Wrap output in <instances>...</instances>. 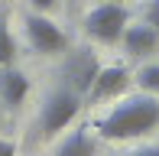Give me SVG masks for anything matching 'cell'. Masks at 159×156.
<instances>
[{
  "mask_svg": "<svg viewBox=\"0 0 159 156\" xmlns=\"http://www.w3.org/2000/svg\"><path fill=\"white\" fill-rule=\"evenodd\" d=\"M159 127V98L143 91V94L124 98L120 104H114L111 114H104L94 124L101 140H136L146 137Z\"/></svg>",
  "mask_w": 159,
  "mask_h": 156,
  "instance_id": "obj_1",
  "label": "cell"
},
{
  "mask_svg": "<svg viewBox=\"0 0 159 156\" xmlns=\"http://www.w3.org/2000/svg\"><path fill=\"white\" fill-rule=\"evenodd\" d=\"M130 23V10L120 0H114V3H98L94 10L84 16V33H88L94 42H104V46H114V42H120Z\"/></svg>",
  "mask_w": 159,
  "mask_h": 156,
  "instance_id": "obj_2",
  "label": "cell"
},
{
  "mask_svg": "<svg viewBox=\"0 0 159 156\" xmlns=\"http://www.w3.org/2000/svg\"><path fill=\"white\" fill-rule=\"evenodd\" d=\"M78 111H81V94H75V91L65 88V85H62L59 91H52V94L46 98V104H42V114H39L42 137L52 140L55 133H62L65 127L78 117Z\"/></svg>",
  "mask_w": 159,
  "mask_h": 156,
  "instance_id": "obj_3",
  "label": "cell"
},
{
  "mask_svg": "<svg viewBox=\"0 0 159 156\" xmlns=\"http://www.w3.org/2000/svg\"><path fill=\"white\" fill-rule=\"evenodd\" d=\"M26 39L39 55H59L68 49V36L46 16V13H30L26 16Z\"/></svg>",
  "mask_w": 159,
  "mask_h": 156,
  "instance_id": "obj_4",
  "label": "cell"
},
{
  "mask_svg": "<svg viewBox=\"0 0 159 156\" xmlns=\"http://www.w3.org/2000/svg\"><path fill=\"white\" fill-rule=\"evenodd\" d=\"M101 62L98 55L91 52V49H78V52H71L68 59H65V68H62V78H65V88H71L75 94H88L91 81H94Z\"/></svg>",
  "mask_w": 159,
  "mask_h": 156,
  "instance_id": "obj_5",
  "label": "cell"
},
{
  "mask_svg": "<svg viewBox=\"0 0 159 156\" xmlns=\"http://www.w3.org/2000/svg\"><path fill=\"white\" fill-rule=\"evenodd\" d=\"M130 88V72L127 65H107V68H98L94 81L88 88V98L91 101H107V98H117Z\"/></svg>",
  "mask_w": 159,
  "mask_h": 156,
  "instance_id": "obj_6",
  "label": "cell"
},
{
  "mask_svg": "<svg viewBox=\"0 0 159 156\" xmlns=\"http://www.w3.org/2000/svg\"><path fill=\"white\" fill-rule=\"evenodd\" d=\"M120 42H124L127 55H133V59H143V55H153L159 49V30H153L149 23H127L124 36H120Z\"/></svg>",
  "mask_w": 159,
  "mask_h": 156,
  "instance_id": "obj_7",
  "label": "cell"
},
{
  "mask_svg": "<svg viewBox=\"0 0 159 156\" xmlns=\"http://www.w3.org/2000/svg\"><path fill=\"white\" fill-rule=\"evenodd\" d=\"M26 94H30V78L16 72L13 65H3L0 68V101L7 108H20Z\"/></svg>",
  "mask_w": 159,
  "mask_h": 156,
  "instance_id": "obj_8",
  "label": "cell"
},
{
  "mask_svg": "<svg viewBox=\"0 0 159 156\" xmlns=\"http://www.w3.org/2000/svg\"><path fill=\"white\" fill-rule=\"evenodd\" d=\"M55 156H98V140L91 137L84 127H81V130H71L68 137L59 143Z\"/></svg>",
  "mask_w": 159,
  "mask_h": 156,
  "instance_id": "obj_9",
  "label": "cell"
},
{
  "mask_svg": "<svg viewBox=\"0 0 159 156\" xmlns=\"http://www.w3.org/2000/svg\"><path fill=\"white\" fill-rule=\"evenodd\" d=\"M13 59H16V42H13V33L7 26V16H0V68L13 65Z\"/></svg>",
  "mask_w": 159,
  "mask_h": 156,
  "instance_id": "obj_10",
  "label": "cell"
},
{
  "mask_svg": "<svg viewBox=\"0 0 159 156\" xmlns=\"http://www.w3.org/2000/svg\"><path fill=\"white\" fill-rule=\"evenodd\" d=\"M136 85L149 94H159V65H143L136 72Z\"/></svg>",
  "mask_w": 159,
  "mask_h": 156,
  "instance_id": "obj_11",
  "label": "cell"
},
{
  "mask_svg": "<svg viewBox=\"0 0 159 156\" xmlns=\"http://www.w3.org/2000/svg\"><path fill=\"white\" fill-rule=\"evenodd\" d=\"M143 23H149L153 30H159V0H149L143 7Z\"/></svg>",
  "mask_w": 159,
  "mask_h": 156,
  "instance_id": "obj_12",
  "label": "cell"
},
{
  "mask_svg": "<svg viewBox=\"0 0 159 156\" xmlns=\"http://www.w3.org/2000/svg\"><path fill=\"white\" fill-rule=\"evenodd\" d=\"M30 3L36 7V13H49V10L59 7V0H30Z\"/></svg>",
  "mask_w": 159,
  "mask_h": 156,
  "instance_id": "obj_13",
  "label": "cell"
},
{
  "mask_svg": "<svg viewBox=\"0 0 159 156\" xmlns=\"http://www.w3.org/2000/svg\"><path fill=\"white\" fill-rule=\"evenodd\" d=\"M0 156H16V143H13V140H3V137H0Z\"/></svg>",
  "mask_w": 159,
  "mask_h": 156,
  "instance_id": "obj_14",
  "label": "cell"
},
{
  "mask_svg": "<svg viewBox=\"0 0 159 156\" xmlns=\"http://www.w3.org/2000/svg\"><path fill=\"white\" fill-rule=\"evenodd\" d=\"M130 156H159V146H140V150L130 153Z\"/></svg>",
  "mask_w": 159,
  "mask_h": 156,
  "instance_id": "obj_15",
  "label": "cell"
},
{
  "mask_svg": "<svg viewBox=\"0 0 159 156\" xmlns=\"http://www.w3.org/2000/svg\"><path fill=\"white\" fill-rule=\"evenodd\" d=\"M101 3H114V0H101Z\"/></svg>",
  "mask_w": 159,
  "mask_h": 156,
  "instance_id": "obj_16",
  "label": "cell"
}]
</instances>
